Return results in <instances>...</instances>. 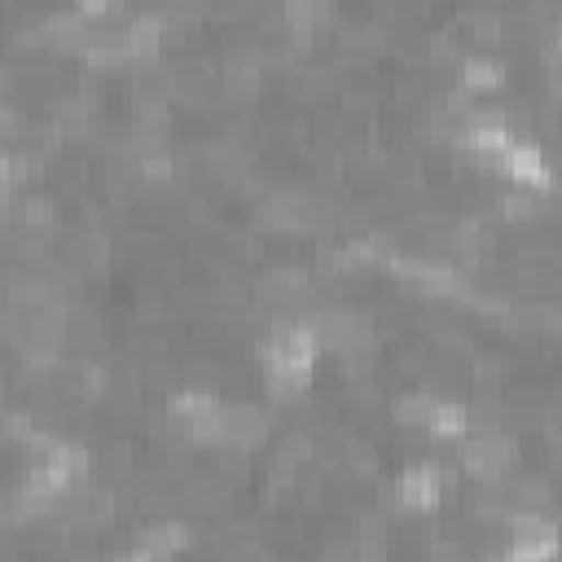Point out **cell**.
<instances>
[{
    "label": "cell",
    "instance_id": "1",
    "mask_svg": "<svg viewBox=\"0 0 562 562\" xmlns=\"http://www.w3.org/2000/svg\"><path fill=\"white\" fill-rule=\"evenodd\" d=\"M391 501L404 518H430L443 509L448 501V470H443V443H435V452L413 457L395 470L391 479Z\"/></svg>",
    "mask_w": 562,
    "mask_h": 562
},
{
    "label": "cell",
    "instance_id": "2",
    "mask_svg": "<svg viewBox=\"0 0 562 562\" xmlns=\"http://www.w3.org/2000/svg\"><path fill=\"white\" fill-rule=\"evenodd\" d=\"M272 435H277V417H272V408L263 400L228 395L215 452H224V457H259L272 443Z\"/></svg>",
    "mask_w": 562,
    "mask_h": 562
},
{
    "label": "cell",
    "instance_id": "3",
    "mask_svg": "<svg viewBox=\"0 0 562 562\" xmlns=\"http://www.w3.org/2000/svg\"><path fill=\"white\" fill-rule=\"evenodd\" d=\"M501 558H509V562L562 558V522L540 509H514L501 522Z\"/></svg>",
    "mask_w": 562,
    "mask_h": 562
},
{
    "label": "cell",
    "instance_id": "4",
    "mask_svg": "<svg viewBox=\"0 0 562 562\" xmlns=\"http://www.w3.org/2000/svg\"><path fill=\"white\" fill-rule=\"evenodd\" d=\"M492 176L501 184H518V189H531V193H549L553 189V162L544 154V145L527 140V136H514L496 158H492Z\"/></svg>",
    "mask_w": 562,
    "mask_h": 562
},
{
    "label": "cell",
    "instance_id": "5",
    "mask_svg": "<svg viewBox=\"0 0 562 562\" xmlns=\"http://www.w3.org/2000/svg\"><path fill=\"white\" fill-rule=\"evenodd\" d=\"M198 549V531L184 518H149L140 522L127 540H123V558H140V562H162L176 553H193Z\"/></svg>",
    "mask_w": 562,
    "mask_h": 562
},
{
    "label": "cell",
    "instance_id": "6",
    "mask_svg": "<svg viewBox=\"0 0 562 562\" xmlns=\"http://www.w3.org/2000/svg\"><path fill=\"white\" fill-rule=\"evenodd\" d=\"M123 40H127V53H132V66H149L162 57L167 48V18L158 9H132L123 22H119Z\"/></svg>",
    "mask_w": 562,
    "mask_h": 562
},
{
    "label": "cell",
    "instance_id": "7",
    "mask_svg": "<svg viewBox=\"0 0 562 562\" xmlns=\"http://www.w3.org/2000/svg\"><path fill=\"white\" fill-rule=\"evenodd\" d=\"M457 88L465 97H474V101H492V97H501L509 88V66L501 57H492V53H465L457 61Z\"/></svg>",
    "mask_w": 562,
    "mask_h": 562
},
{
    "label": "cell",
    "instance_id": "8",
    "mask_svg": "<svg viewBox=\"0 0 562 562\" xmlns=\"http://www.w3.org/2000/svg\"><path fill=\"white\" fill-rule=\"evenodd\" d=\"M470 426H474V417H470V408H465L461 400H452V395H435L430 417H426V439L452 448V443H461V439L470 435Z\"/></svg>",
    "mask_w": 562,
    "mask_h": 562
},
{
    "label": "cell",
    "instance_id": "9",
    "mask_svg": "<svg viewBox=\"0 0 562 562\" xmlns=\"http://www.w3.org/2000/svg\"><path fill=\"white\" fill-rule=\"evenodd\" d=\"M70 9L83 18V22H123L132 13V0H70Z\"/></svg>",
    "mask_w": 562,
    "mask_h": 562
},
{
    "label": "cell",
    "instance_id": "10",
    "mask_svg": "<svg viewBox=\"0 0 562 562\" xmlns=\"http://www.w3.org/2000/svg\"><path fill=\"white\" fill-rule=\"evenodd\" d=\"M549 44H553V48H558V53H562V22H558V26H553V35H549Z\"/></svg>",
    "mask_w": 562,
    "mask_h": 562
}]
</instances>
